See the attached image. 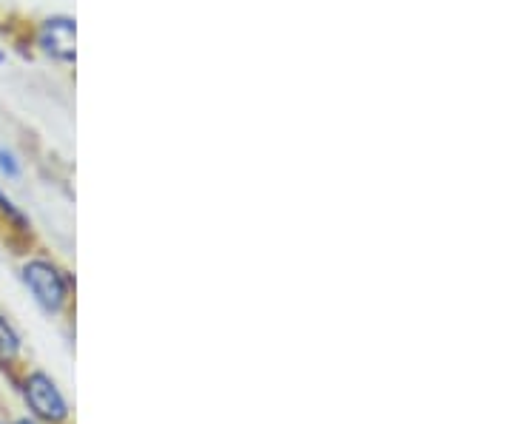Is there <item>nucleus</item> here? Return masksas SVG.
Returning <instances> with one entry per match:
<instances>
[{
	"label": "nucleus",
	"instance_id": "2",
	"mask_svg": "<svg viewBox=\"0 0 512 424\" xmlns=\"http://www.w3.org/2000/svg\"><path fill=\"white\" fill-rule=\"evenodd\" d=\"M29 40L37 55L60 69H72L77 63V18L69 12H52L35 20Z\"/></svg>",
	"mask_w": 512,
	"mask_h": 424
},
{
	"label": "nucleus",
	"instance_id": "6",
	"mask_svg": "<svg viewBox=\"0 0 512 424\" xmlns=\"http://www.w3.org/2000/svg\"><path fill=\"white\" fill-rule=\"evenodd\" d=\"M26 174V163L12 146H0V177L6 183H18Z\"/></svg>",
	"mask_w": 512,
	"mask_h": 424
},
{
	"label": "nucleus",
	"instance_id": "4",
	"mask_svg": "<svg viewBox=\"0 0 512 424\" xmlns=\"http://www.w3.org/2000/svg\"><path fill=\"white\" fill-rule=\"evenodd\" d=\"M0 220L6 222V228L18 231V234H32V220L29 214L15 203V197L0 185Z\"/></svg>",
	"mask_w": 512,
	"mask_h": 424
},
{
	"label": "nucleus",
	"instance_id": "8",
	"mask_svg": "<svg viewBox=\"0 0 512 424\" xmlns=\"http://www.w3.org/2000/svg\"><path fill=\"white\" fill-rule=\"evenodd\" d=\"M18 424H35V422H29V419H20Z\"/></svg>",
	"mask_w": 512,
	"mask_h": 424
},
{
	"label": "nucleus",
	"instance_id": "1",
	"mask_svg": "<svg viewBox=\"0 0 512 424\" xmlns=\"http://www.w3.org/2000/svg\"><path fill=\"white\" fill-rule=\"evenodd\" d=\"M20 282L46 314H60L72 299V277L49 257L26 259L20 265Z\"/></svg>",
	"mask_w": 512,
	"mask_h": 424
},
{
	"label": "nucleus",
	"instance_id": "7",
	"mask_svg": "<svg viewBox=\"0 0 512 424\" xmlns=\"http://www.w3.org/2000/svg\"><path fill=\"white\" fill-rule=\"evenodd\" d=\"M6 60H9V52H6V46H0V66H6Z\"/></svg>",
	"mask_w": 512,
	"mask_h": 424
},
{
	"label": "nucleus",
	"instance_id": "5",
	"mask_svg": "<svg viewBox=\"0 0 512 424\" xmlns=\"http://www.w3.org/2000/svg\"><path fill=\"white\" fill-rule=\"evenodd\" d=\"M20 348H23V342H20L18 328L9 322V316L0 314V362H15L20 356Z\"/></svg>",
	"mask_w": 512,
	"mask_h": 424
},
{
	"label": "nucleus",
	"instance_id": "3",
	"mask_svg": "<svg viewBox=\"0 0 512 424\" xmlns=\"http://www.w3.org/2000/svg\"><path fill=\"white\" fill-rule=\"evenodd\" d=\"M23 399H26L29 410L35 413L40 422L60 424L66 422V416H69L66 396L60 393L55 379L46 376V373H40V370L26 376V382H23Z\"/></svg>",
	"mask_w": 512,
	"mask_h": 424
}]
</instances>
